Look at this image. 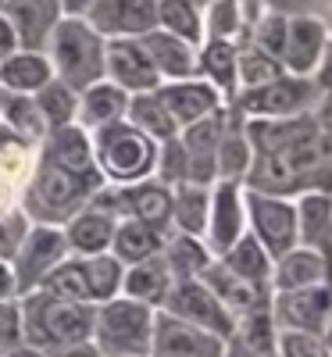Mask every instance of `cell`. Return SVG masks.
<instances>
[{
    "mask_svg": "<svg viewBox=\"0 0 332 357\" xmlns=\"http://www.w3.org/2000/svg\"><path fill=\"white\" fill-rule=\"evenodd\" d=\"M247 136L254 161L243 178L247 190L300 197V193H332V136L318 126V118H247Z\"/></svg>",
    "mask_w": 332,
    "mask_h": 357,
    "instance_id": "6da1fadb",
    "label": "cell"
},
{
    "mask_svg": "<svg viewBox=\"0 0 332 357\" xmlns=\"http://www.w3.org/2000/svg\"><path fill=\"white\" fill-rule=\"evenodd\" d=\"M100 186L104 175L93 161L89 132L82 126H61L36 143V165L22 186L18 207L36 225H65Z\"/></svg>",
    "mask_w": 332,
    "mask_h": 357,
    "instance_id": "7a4b0ae2",
    "label": "cell"
},
{
    "mask_svg": "<svg viewBox=\"0 0 332 357\" xmlns=\"http://www.w3.org/2000/svg\"><path fill=\"white\" fill-rule=\"evenodd\" d=\"M18 307H22V343H33L47 354L89 340V329H93V304L65 301V296H54L47 289L22 293Z\"/></svg>",
    "mask_w": 332,
    "mask_h": 357,
    "instance_id": "3957f363",
    "label": "cell"
},
{
    "mask_svg": "<svg viewBox=\"0 0 332 357\" xmlns=\"http://www.w3.org/2000/svg\"><path fill=\"white\" fill-rule=\"evenodd\" d=\"M54 79L72 86L75 93L104 79V36L86 18H61L43 47Z\"/></svg>",
    "mask_w": 332,
    "mask_h": 357,
    "instance_id": "277c9868",
    "label": "cell"
},
{
    "mask_svg": "<svg viewBox=\"0 0 332 357\" xmlns=\"http://www.w3.org/2000/svg\"><path fill=\"white\" fill-rule=\"evenodd\" d=\"M93 143V161L104 175V183H139V178L154 175V161H158V139H150L146 132H139L136 126H129L126 118L93 129L89 132Z\"/></svg>",
    "mask_w": 332,
    "mask_h": 357,
    "instance_id": "5b68a950",
    "label": "cell"
},
{
    "mask_svg": "<svg viewBox=\"0 0 332 357\" xmlns=\"http://www.w3.org/2000/svg\"><path fill=\"white\" fill-rule=\"evenodd\" d=\"M150 329H154V307H146L129 296H111L93 304V329L89 340L97 343L104 357H146Z\"/></svg>",
    "mask_w": 332,
    "mask_h": 357,
    "instance_id": "8992f818",
    "label": "cell"
},
{
    "mask_svg": "<svg viewBox=\"0 0 332 357\" xmlns=\"http://www.w3.org/2000/svg\"><path fill=\"white\" fill-rule=\"evenodd\" d=\"M318 100V79L315 75H276L254 89H239L229 100L243 118H293L315 111Z\"/></svg>",
    "mask_w": 332,
    "mask_h": 357,
    "instance_id": "52a82bcc",
    "label": "cell"
},
{
    "mask_svg": "<svg viewBox=\"0 0 332 357\" xmlns=\"http://www.w3.org/2000/svg\"><path fill=\"white\" fill-rule=\"evenodd\" d=\"M68 257V243H65V232L61 225H29L25 236H22V243L18 250L11 254V272H15V286H18V296L29 293V289H36L47 272L54 264H61Z\"/></svg>",
    "mask_w": 332,
    "mask_h": 357,
    "instance_id": "ba28073f",
    "label": "cell"
},
{
    "mask_svg": "<svg viewBox=\"0 0 332 357\" xmlns=\"http://www.w3.org/2000/svg\"><path fill=\"white\" fill-rule=\"evenodd\" d=\"M243 232H247V186L232 183V178H215L207 204L204 247L211 250V257H222Z\"/></svg>",
    "mask_w": 332,
    "mask_h": 357,
    "instance_id": "9c48e42d",
    "label": "cell"
},
{
    "mask_svg": "<svg viewBox=\"0 0 332 357\" xmlns=\"http://www.w3.org/2000/svg\"><path fill=\"white\" fill-rule=\"evenodd\" d=\"M247 232L276 261L289 247H296V207L289 197L247 190Z\"/></svg>",
    "mask_w": 332,
    "mask_h": 357,
    "instance_id": "30bf717a",
    "label": "cell"
},
{
    "mask_svg": "<svg viewBox=\"0 0 332 357\" xmlns=\"http://www.w3.org/2000/svg\"><path fill=\"white\" fill-rule=\"evenodd\" d=\"M161 311L183 318V321L197 325V329L218 336V340H229L232 325H236V318L225 311V304L200 279H175L168 296H165V304H161Z\"/></svg>",
    "mask_w": 332,
    "mask_h": 357,
    "instance_id": "8fae6325",
    "label": "cell"
},
{
    "mask_svg": "<svg viewBox=\"0 0 332 357\" xmlns=\"http://www.w3.org/2000/svg\"><path fill=\"white\" fill-rule=\"evenodd\" d=\"M271 318H276L279 329L322 336L332 321V282H315V286L271 293Z\"/></svg>",
    "mask_w": 332,
    "mask_h": 357,
    "instance_id": "7c38bea8",
    "label": "cell"
},
{
    "mask_svg": "<svg viewBox=\"0 0 332 357\" xmlns=\"http://www.w3.org/2000/svg\"><path fill=\"white\" fill-rule=\"evenodd\" d=\"M146 357H225V340L211 336V333L197 329V325L158 307Z\"/></svg>",
    "mask_w": 332,
    "mask_h": 357,
    "instance_id": "4fadbf2b",
    "label": "cell"
},
{
    "mask_svg": "<svg viewBox=\"0 0 332 357\" xmlns=\"http://www.w3.org/2000/svg\"><path fill=\"white\" fill-rule=\"evenodd\" d=\"M329 57V25L315 11H300L286 18L282 68L289 75H318Z\"/></svg>",
    "mask_w": 332,
    "mask_h": 357,
    "instance_id": "5bb4252c",
    "label": "cell"
},
{
    "mask_svg": "<svg viewBox=\"0 0 332 357\" xmlns=\"http://www.w3.org/2000/svg\"><path fill=\"white\" fill-rule=\"evenodd\" d=\"M82 18L104 40H136L158 25V0H93Z\"/></svg>",
    "mask_w": 332,
    "mask_h": 357,
    "instance_id": "9a60e30c",
    "label": "cell"
},
{
    "mask_svg": "<svg viewBox=\"0 0 332 357\" xmlns=\"http://www.w3.org/2000/svg\"><path fill=\"white\" fill-rule=\"evenodd\" d=\"M104 79L122 86L126 93H150L161 86V75L154 72L150 57L143 50L139 40L126 36V40H104Z\"/></svg>",
    "mask_w": 332,
    "mask_h": 357,
    "instance_id": "2e32d148",
    "label": "cell"
},
{
    "mask_svg": "<svg viewBox=\"0 0 332 357\" xmlns=\"http://www.w3.org/2000/svg\"><path fill=\"white\" fill-rule=\"evenodd\" d=\"M158 93L172 114L175 129H186L193 122H200V118L215 114L218 107H225L229 100L218 93L211 82H204L200 75H190V79H175V82H161Z\"/></svg>",
    "mask_w": 332,
    "mask_h": 357,
    "instance_id": "e0dca14e",
    "label": "cell"
},
{
    "mask_svg": "<svg viewBox=\"0 0 332 357\" xmlns=\"http://www.w3.org/2000/svg\"><path fill=\"white\" fill-rule=\"evenodd\" d=\"M197 279L218 296V301L225 304V311H229L232 318H239V314H247V311H257V307H268V304H271V289H268V286H257V282H250V279H243V275H236L232 268H225L218 257H211L207 268H204Z\"/></svg>",
    "mask_w": 332,
    "mask_h": 357,
    "instance_id": "ac0fdd59",
    "label": "cell"
},
{
    "mask_svg": "<svg viewBox=\"0 0 332 357\" xmlns=\"http://www.w3.org/2000/svg\"><path fill=\"white\" fill-rule=\"evenodd\" d=\"M0 15L11 22L22 50H43L54 25L65 18L57 0H0Z\"/></svg>",
    "mask_w": 332,
    "mask_h": 357,
    "instance_id": "d6986e66",
    "label": "cell"
},
{
    "mask_svg": "<svg viewBox=\"0 0 332 357\" xmlns=\"http://www.w3.org/2000/svg\"><path fill=\"white\" fill-rule=\"evenodd\" d=\"M225 118H229V104L218 107L215 114L200 118V122L179 129V139H183L186 158H190V183H215V154H218Z\"/></svg>",
    "mask_w": 332,
    "mask_h": 357,
    "instance_id": "ffe728a7",
    "label": "cell"
},
{
    "mask_svg": "<svg viewBox=\"0 0 332 357\" xmlns=\"http://www.w3.org/2000/svg\"><path fill=\"white\" fill-rule=\"evenodd\" d=\"M315 282H332V264L329 257H322L311 247H289L286 254H279L271 261V293L282 289H300V286H315Z\"/></svg>",
    "mask_w": 332,
    "mask_h": 357,
    "instance_id": "44dd1931",
    "label": "cell"
},
{
    "mask_svg": "<svg viewBox=\"0 0 332 357\" xmlns=\"http://www.w3.org/2000/svg\"><path fill=\"white\" fill-rule=\"evenodd\" d=\"M150 57V65H154V72L161 75V82H175V79H190L197 75V47L179 40L172 33H165V29H150V33L136 36Z\"/></svg>",
    "mask_w": 332,
    "mask_h": 357,
    "instance_id": "7402d4cb",
    "label": "cell"
},
{
    "mask_svg": "<svg viewBox=\"0 0 332 357\" xmlns=\"http://www.w3.org/2000/svg\"><path fill=\"white\" fill-rule=\"evenodd\" d=\"M296 207V243L311 247L332 264V193H300L293 197Z\"/></svg>",
    "mask_w": 332,
    "mask_h": 357,
    "instance_id": "603a6c76",
    "label": "cell"
},
{
    "mask_svg": "<svg viewBox=\"0 0 332 357\" xmlns=\"http://www.w3.org/2000/svg\"><path fill=\"white\" fill-rule=\"evenodd\" d=\"M114 215L100 211L97 204H86L79 211L61 225L65 232V243H68V254L75 257H93V254H104L111 247V236H114Z\"/></svg>",
    "mask_w": 332,
    "mask_h": 357,
    "instance_id": "cb8c5ba5",
    "label": "cell"
},
{
    "mask_svg": "<svg viewBox=\"0 0 332 357\" xmlns=\"http://www.w3.org/2000/svg\"><path fill=\"white\" fill-rule=\"evenodd\" d=\"M250 161H254V146H250V136H247V118L229 104V118H225L218 154H215V178L243 183L247 172H250Z\"/></svg>",
    "mask_w": 332,
    "mask_h": 357,
    "instance_id": "d4e9b609",
    "label": "cell"
},
{
    "mask_svg": "<svg viewBox=\"0 0 332 357\" xmlns=\"http://www.w3.org/2000/svg\"><path fill=\"white\" fill-rule=\"evenodd\" d=\"M126 107H129V93L122 86H114L107 79L93 82L79 89V107H75V126H82L86 132L93 129H104L118 118H126Z\"/></svg>",
    "mask_w": 332,
    "mask_h": 357,
    "instance_id": "484cf974",
    "label": "cell"
},
{
    "mask_svg": "<svg viewBox=\"0 0 332 357\" xmlns=\"http://www.w3.org/2000/svg\"><path fill=\"white\" fill-rule=\"evenodd\" d=\"M172 272H168V264L161 254L154 257H143L136 264H126V272H122V296H129V301H139L146 307H161L165 304V296L172 289Z\"/></svg>",
    "mask_w": 332,
    "mask_h": 357,
    "instance_id": "4316f807",
    "label": "cell"
},
{
    "mask_svg": "<svg viewBox=\"0 0 332 357\" xmlns=\"http://www.w3.org/2000/svg\"><path fill=\"white\" fill-rule=\"evenodd\" d=\"M236 50H239V43H232V40H204V43H197V75L215 86L225 100H232L236 89H239V82H236Z\"/></svg>",
    "mask_w": 332,
    "mask_h": 357,
    "instance_id": "83f0119b",
    "label": "cell"
},
{
    "mask_svg": "<svg viewBox=\"0 0 332 357\" xmlns=\"http://www.w3.org/2000/svg\"><path fill=\"white\" fill-rule=\"evenodd\" d=\"M54 79V68L43 50H15L0 61V86L8 93H36L40 86Z\"/></svg>",
    "mask_w": 332,
    "mask_h": 357,
    "instance_id": "f1b7e54d",
    "label": "cell"
},
{
    "mask_svg": "<svg viewBox=\"0 0 332 357\" xmlns=\"http://www.w3.org/2000/svg\"><path fill=\"white\" fill-rule=\"evenodd\" d=\"M165 236L168 232H158L154 225L146 222H136V218H118L114 222V236H111V254L122 261V264H136L143 257H154L161 254L165 247Z\"/></svg>",
    "mask_w": 332,
    "mask_h": 357,
    "instance_id": "f546056e",
    "label": "cell"
},
{
    "mask_svg": "<svg viewBox=\"0 0 332 357\" xmlns=\"http://www.w3.org/2000/svg\"><path fill=\"white\" fill-rule=\"evenodd\" d=\"M207 204H211V183H175L172 186V229L204 240Z\"/></svg>",
    "mask_w": 332,
    "mask_h": 357,
    "instance_id": "4dcf8cb0",
    "label": "cell"
},
{
    "mask_svg": "<svg viewBox=\"0 0 332 357\" xmlns=\"http://www.w3.org/2000/svg\"><path fill=\"white\" fill-rule=\"evenodd\" d=\"M161 257H165V264H168L172 279H197L204 268H207V261H211V250L204 247L200 236H190V232L172 229V232L165 236Z\"/></svg>",
    "mask_w": 332,
    "mask_h": 357,
    "instance_id": "1f68e13d",
    "label": "cell"
},
{
    "mask_svg": "<svg viewBox=\"0 0 332 357\" xmlns=\"http://www.w3.org/2000/svg\"><path fill=\"white\" fill-rule=\"evenodd\" d=\"M126 122H129V126H136L139 132H146L150 139H158V143L179 132L158 89H150V93H133V97H129Z\"/></svg>",
    "mask_w": 332,
    "mask_h": 357,
    "instance_id": "d6a6232c",
    "label": "cell"
},
{
    "mask_svg": "<svg viewBox=\"0 0 332 357\" xmlns=\"http://www.w3.org/2000/svg\"><path fill=\"white\" fill-rule=\"evenodd\" d=\"M0 126H8L18 139L40 143L47 136V122L33 100V93H8L4 89V107H0Z\"/></svg>",
    "mask_w": 332,
    "mask_h": 357,
    "instance_id": "836d02e7",
    "label": "cell"
},
{
    "mask_svg": "<svg viewBox=\"0 0 332 357\" xmlns=\"http://www.w3.org/2000/svg\"><path fill=\"white\" fill-rule=\"evenodd\" d=\"M225 268H232L236 275H243V279H250V282H257V286H268V279H271V254L254 240L250 232H243L239 240L218 257ZM271 289V286H268Z\"/></svg>",
    "mask_w": 332,
    "mask_h": 357,
    "instance_id": "e575fe53",
    "label": "cell"
},
{
    "mask_svg": "<svg viewBox=\"0 0 332 357\" xmlns=\"http://www.w3.org/2000/svg\"><path fill=\"white\" fill-rule=\"evenodd\" d=\"M158 29L197 47L204 43V8L197 0H158Z\"/></svg>",
    "mask_w": 332,
    "mask_h": 357,
    "instance_id": "d590c367",
    "label": "cell"
},
{
    "mask_svg": "<svg viewBox=\"0 0 332 357\" xmlns=\"http://www.w3.org/2000/svg\"><path fill=\"white\" fill-rule=\"evenodd\" d=\"M122 272L126 264L118 261L111 250L82 257V275H86V289H89V304H104L111 296L122 293Z\"/></svg>",
    "mask_w": 332,
    "mask_h": 357,
    "instance_id": "8d00e7d4",
    "label": "cell"
},
{
    "mask_svg": "<svg viewBox=\"0 0 332 357\" xmlns=\"http://www.w3.org/2000/svg\"><path fill=\"white\" fill-rule=\"evenodd\" d=\"M43 122H47V132L50 129H61V126H75V107H79V93L72 86H65L61 79H50L47 86H40L33 93Z\"/></svg>",
    "mask_w": 332,
    "mask_h": 357,
    "instance_id": "74e56055",
    "label": "cell"
},
{
    "mask_svg": "<svg viewBox=\"0 0 332 357\" xmlns=\"http://www.w3.org/2000/svg\"><path fill=\"white\" fill-rule=\"evenodd\" d=\"M36 289H47V293H54V296H65V301L89 304V289H86V275H82V257L68 254L61 264L50 268L47 279H43Z\"/></svg>",
    "mask_w": 332,
    "mask_h": 357,
    "instance_id": "f35d334b",
    "label": "cell"
},
{
    "mask_svg": "<svg viewBox=\"0 0 332 357\" xmlns=\"http://www.w3.org/2000/svg\"><path fill=\"white\" fill-rule=\"evenodd\" d=\"M282 72H286L282 61L261 54V50L250 47V43H239V50H236V82H239V89H254V86L276 79V75H282ZM239 89H236V93H239Z\"/></svg>",
    "mask_w": 332,
    "mask_h": 357,
    "instance_id": "ab89813d",
    "label": "cell"
},
{
    "mask_svg": "<svg viewBox=\"0 0 332 357\" xmlns=\"http://www.w3.org/2000/svg\"><path fill=\"white\" fill-rule=\"evenodd\" d=\"M286 18H289V15L264 8L261 18L247 29V40H243V43H250V47H257L261 54H268V57H276V61H282V47H286Z\"/></svg>",
    "mask_w": 332,
    "mask_h": 357,
    "instance_id": "60d3db41",
    "label": "cell"
},
{
    "mask_svg": "<svg viewBox=\"0 0 332 357\" xmlns=\"http://www.w3.org/2000/svg\"><path fill=\"white\" fill-rule=\"evenodd\" d=\"M154 178H158V183H165V186L190 183V158H186V146H183V139H179V132L158 143Z\"/></svg>",
    "mask_w": 332,
    "mask_h": 357,
    "instance_id": "b9f144b4",
    "label": "cell"
},
{
    "mask_svg": "<svg viewBox=\"0 0 332 357\" xmlns=\"http://www.w3.org/2000/svg\"><path fill=\"white\" fill-rule=\"evenodd\" d=\"M276 357H332L325 336L315 333H296V329H279Z\"/></svg>",
    "mask_w": 332,
    "mask_h": 357,
    "instance_id": "7bdbcfd3",
    "label": "cell"
},
{
    "mask_svg": "<svg viewBox=\"0 0 332 357\" xmlns=\"http://www.w3.org/2000/svg\"><path fill=\"white\" fill-rule=\"evenodd\" d=\"M29 225H33V222L22 215V207L0 211V261H11V254L18 250V243H22V236H25Z\"/></svg>",
    "mask_w": 332,
    "mask_h": 357,
    "instance_id": "ee69618b",
    "label": "cell"
},
{
    "mask_svg": "<svg viewBox=\"0 0 332 357\" xmlns=\"http://www.w3.org/2000/svg\"><path fill=\"white\" fill-rule=\"evenodd\" d=\"M318 100H315V118H318V126L332 136V54L325 57V65L318 68Z\"/></svg>",
    "mask_w": 332,
    "mask_h": 357,
    "instance_id": "f6af8a7d",
    "label": "cell"
},
{
    "mask_svg": "<svg viewBox=\"0 0 332 357\" xmlns=\"http://www.w3.org/2000/svg\"><path fill=\"white\" fill-rule=\"evenodd\" d=\"M15 343H22V307L18 296L0 301V350H11Z\"/></svg>",
    "mask_w": 332,
    "mask_h": 357,
    "instance_id": "bcb514c9",
    "label": "cell"
},
{
    "mask_svg": "<svg viewBox=\"0 0 332 357\" xmlns=\"http://www.w3.org/2000/svg\"><path fill=\"white\" fill-rule=\"evenodd\" d=\"M50 357H104V354L97 350L93 340H79V343H68V347H61V350H54Z\"/></svg>",
    "mask_w": 332,
    "mask_h": 357,
    "instance_id": "7dc6e473",
    "label": "cell"
},
{
    "mask_svg": "<svg viewBox=\"0 0 332 357\" xmlns=\"http://www.w3.org/2000/svg\"><path fill=\"white\" fill-rule=\"evenodd\" d=\"M18 50V36H15V29H11V22L0 15V61H4L8 54H15Z\"/></svg>",
    "mask_w": 332,
    "mask_h": 357,
    "instance_id": "c3c4849f",
    "label": "cell"
},
{
    "mask_svg": "<svg viewBox=\"0 0 332 357\" xmlns=\"http://www.w3.org/2000/svg\"><path fill=\"white\" fill-rule=\"evenodd\" d=\"M264 8L282 15H300V11H311V0H264Z\"/></svg>",
    "mask_w": 332,
    "mask_h": 357,
    "instance_id": "681fc988",
    "label": "cell"
},
{
    "mask_svg": "<svg viewBox=\"0 0 332 357\" xmlns=\"http://www.w3.org/2000/svg\"><path fill=\"white\" fill-rule=\"evenodd\" d=\"M8 296H18V286H15V272L8 261H0V301H8Z\"/></svg>",
    "mask_w": 332,
    "mask_h": 357,
    "instance_id": "f907efd6",
    "label": "cell"
},
{
    "mask_svg": "<svg viewBox=\"0 0 332 357\" xmlns=\"http://www.w3.org/2000/svg\"><path fill=\"white\" fill-rule=\"evenodd\" d=\"M89 4H93V0H57V8H61L65 18H82L89 11Z\"/></svg>",
    "mask_w": 332,
    "mask_h": 357,
    "instance_id": "816d5d0a",
    "label": "cell"
},
{
    "mask_svg": "<svg viewBox=\"0 0 332 357\" xmlns=\"http://www.w3.org/2000/svg\"><path fill=\"white\" fill-rule=\"evenodd\" d=\"M4 357H50L47 350H40V347H33V343H15L11 350H0Z\"/></svg>",
    "mask_w": 332,
    "mask_h": 357,
    "instance_id": "f5cc1de1",
    "label": "cell"
},
{
    "mask_svg": "<svg viewBox=\"0 0 332 357\" xmlns=\"http://www.w3.org/2000/svg\"><path fill=\"white\" fill-rule=\"evenodd\" d=\"M0 107H4V86H0Z\"/></svg>",
    "mask_w": 332,
    "mask_h": 357,
    "instance_id": "db71d44e",
    "label": "cell"
},
{
    "mask_svg": "<svg viewBox=\"0 0 332 357\" xmlns=\"http://www.w3.org/2000/svg\"><path fill=\"white\" fill-rule=\"evenodd\" d=\"M197 4H200V8H204V4H211V0H197Z\"/></svg>",
    "mask_w": 332,
    "mask_h": 357,
    "instance_id": "11a10c76",
    "label": "cell"
},
{
    "mask_svg": "<svg viewBox=\"0 0 332 357\" xmlns=\"http://www.w3.org/2000/svg\"><path fill=\"white\" fill-rule=\"evenodd\" d=\"M0 357H4V354H0Z\"/></svg>",
    "mask_w": 332,
    "mask_h": 357,
    "instance_id": "9f6ffc18",
    "label": "cell"
}]
</instances>
